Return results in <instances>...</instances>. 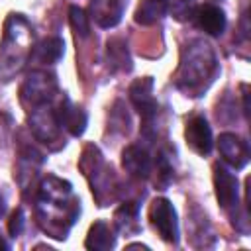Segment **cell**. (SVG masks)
<instances>
[{"label": "cell", "mask_w": 251, "mask_h": 251, "mask_svg": "<svg viewBox=\"0 0 251 251\" xmlns=\"http://www.w3.org/2000/svg\"><path fill=\"white\" fill-rule=\"evenodd\" d=\"M149 220L161 239L167 243H176L178 241V222H176V212L173 204L167 198H157L153 200L149 208Z\"/></svg>", "instance_id": "cell-3"}, {"label": "cell", "mask_w": 251, "mask_h": 251, "mask_svg": "<svg viewBox=\"0 0 251 251\" xmlns=\"http://www.w3.org/2000/svg\"><path fill=\"white\" fill-rule=\"evenodd\" d=\"M116 227L124 233H137L139 231V222H137V204L135 202H126L118 208L116 216Z\"/></svg>", "instance_id": "cell-16"}, {"label": "cell", "mask_w": 251, "mask_h": 251, "mask_svg": "<svg viewBox=\"0 0 251 251\" xmlns=\"http://www.w3.org/2000/svg\"><path fill=\"white\" fill-rule=\"evenodd\" d=\"M129 100L135 106V110L141 114L145 127H147L157 114V100L153 96V78L145 76V78L135 80L129 86Z\"/></svg>", "instance_id": "cell-6"}, {"label": "cell", "mask_w": 251, "mask_h": 251, "mask_svg": "<svg viewBox=\"0 0 251 251\" xmlns=\"http://www.w3.org/2000/svg\"><path fill=\"white\" fill-rule=\"evenodd\" d=\"M122 165H124V169L131 176H137V178H149L151 176V169H153L151 157L139 145H127L124 149V153H122Z\"/></svg>", "instance_id": "cell-9"}, {"label": "cell", "mask_w": 251, "mask_h": 251, "mask_svg": "<svg viewBox=\"0 0 251 251\" xmlns=\"http://www.w3.org/2000/svg\"><path fill=\"white\" fill-rule=\"evenodd\" d=\"M69 22H71V27L75 29L76 35H80V37H86V35H88V31H90L88 16L84 14L82 8L71 6V10H69Z\"/></svg>", "instance_id": "cell-19"}, {"label": "cell", "mask_w": 251, "mask_h": 251, "mask_svg": "<svg viewBox=\"0 0 251 251\" xmlns=\"http://www.w3.org/2000/svg\"><path fill=\"white\" fill-rule=\"evenodd\" d=\"M186 143L198 153V155H208L212 151L214 139H212V129L206 122L204 116H194L186 122Z\"/></svg>", "instance_id": "cell-7"}, {"label": "cell", "mask_w": 251, "mask_h": 251, "mask_svg": "<svg viewBox=\"0 0 251 251\" xmlns=\"http://www.w3.org/2000/svg\"><path fill=\"white\" fill-rule=\"evenodd\" d=\"M214 186H216V198L222 208L231 210L239 204V184L237 176L224 165H214Z\"/></svg>", "instance_id": "cell-5"}, {"label": "cell", "mask_w": 251, "mask_h": 251, "mask_svg": "<svg viewBox=\"0 0 251 251\" xmlns=\"http://www.w3.org/2000/svg\"><path fill=\"white\" fill-rule=\"evenodd\" d=\"M86 249H94V251H108L116 245V235L110 229V226L106 222H94L88 229L86 241H84Z\"/></svg>", "instance_id": "cell-14"}, {"label": "cell", "mask_w": 251, "mask_h": 251, "mask_svg": "<svg viewBox=\"0 0 251 251\" xmlns=\"http://www.w3.org/2000/svg\"><path fill=\"white\" fill-rule=\"evenodd\" d=\"M63 47H65L63 45V39H59V37H47L35 49V57L41 63H55L63 55Z\"/></svg>", "instance_id": "cell-18"}, {"label": "cell", "mask_w": 251, "mask_h": 251, "mask_svg": "<svg viewBox=\"0 0 251 251\" xmlns=\"http://www.w3.org/2000/svg\"><path fill=\"white\" fill-rule=\"evenodd\" d=\"M167 14V0H141L135 10V22L149 25Z\"/></svg>", "instance_id": "cell-15"}, {"label": "cell", "mask_w": 251, "mask_h": 251, "mask_svg": "<svg viewBox=\"0 0 251 251\" xmlns=\"http://www.w3.org/2000/svg\"><path fill=\"white\" fill-rule=\"evenodd\" d=\"M59 120H57V110H49V108H41L35 110V114L31 116V127L35 131V135L41 141H53L57 137L59 131Z\"/></svg>", "instance_id": "cell-13"}, {"label": "cell", "mask_w": 251, "mask_h": 251, "mask_svg": "<svg viewBox=\"0 0 251 251\" xmlns=\"http://www.w3.org/2000/svg\"><path fill=\"white\" fill-rule=\"evenodd\" d=\"M171 4V12L178 18V20H186L192 16L194 10V0H167V8Z\"/></svg>", "instance_id": "cell-20"}, {"label": "cell", "mask_w": 251, "mask_h": 251, "mask_svg": "<svg viewBox=\"0 0 251 251\" xmlns=\"http://www.w3.org/2000/svg\"><path fill=\"white\" fill-rule=\"evenodd\" d=\"M108 61L114 71H129L131 69V57L127 53V45L122 39L108 41Z\"/></svg>", "instance_id": "cell-17"}, {"label": "cell", "mask_w": 251, "mask_h": 251, "mask_svg": "<svg viewBox=\"0 0 251 251\" xmlns=\"http://www.w3.org/2000/svg\"><path fill=\"white\" fill-rule=\"evenodd\" d=\"M57 88L55 76L47 75L43 71H35L27 76V80L22 86V98L27 100L33 106H43L51 100L53 92Z\"/></svg>", "instance_id": "cell-4"}, {"label": "cell", "mask_w": 251, "mask_h": 251, "mask_svg": "<svg viewBox=\"0 0 251 251\" xmlns=\"http://www.w3.org/2000/svg\"><path fill=\"white\" fill-rule=\"evenodd\" d=\"M0 249H8V243H6L2 237H0Z\"/></svg>", "instance_id": "cell-22"}, {"label": "cell", "mask_w": 251, "mask_h": 251, "mask_svg": "<svg viewBox=\"0 0 251 251\" xmlns=\"http://www.w3.org/2000/svg\"><path fill=\"white\" fill-rule=\"evenodd\" d=\"M57 120L75 137L82 135V131L86 127V114H84V110L75 106L69 98H63V102H61V106L57 110Z\"/></svg>", "instance_id": "cell-11"}, {"label": "cell", "mask_w": 251, "mask_h": 251, "mask_svg": "<svg viewBox=\"0 0 251 251\" xmlns=\"http://www.w3.org/2000/svg\"><path fill=\"white\" fill-rule=\"evenodd\" d=\"M22 227H24V210H22V208H18V210H16V212L10 216L8 229H10V233L16 237V235H20Z\"/></svg>", "instance_id": "cell-21"}, {"label": "cell", "mask_w": 251, "mask_h": 251, "mask_svg": "<svg viewBox=\"0 0 251 251\" xmlns=\"http://www.w3.org/2000/svg\"><path fill=\"white\" fill-rule=\"evenodd\" d=\"M126 0H92L90 14L100 27H114L124 14Z\"/></svg>", "instance_id": "cell-10"}, {"label": "cell", "mask_w": 251, "mask_h": 251, "mask_svg": "<svg viewBox=\"0 0 251 251\" xmlns=\"http://www.w3.org/2000/svg\"><path fill=\"white\" fill-rule=\"evenodd\" d=\"M186 57L180 63V75H178V86L186 90H202L206 88L204 78L212 80V73L216 69V59L208 43L194 41L186 49Z\"/></svg>", "instance_id": "cell-2"}, {"label": "cell", "mask_w": 251, "mask_h": 251, "mask_svg": "<svg viewBox=\"0 0 251 251\" xmlns=\"http://www.w3.org/2000/svg\"><path fill=\"white\" fill-rule=\"evenodd\" d=\"M218 147H220V153H222L224 161L227 165H231L233 169H243L249 163L247 141H243L239 135H235V133H222L220 139H218Z\"/></svg>", "instance_id": "cell-8"}, {"label": "cell", "mask_w": 251, "mask_h": 251, "mask_svg": "<svg viewBox=\"0 0 251 251\" xmlns=\"http://www.w3.org/2000/svg\"><path fill=\"white\" fill-rule=\"evenodd\" d=\"M196 22L200 25V29H204L208 35H222L226 29V14L222 8L214 6V4H202L196 10Z\"/></svg>", "instance_id": "cell-12"}, {"label": "cell", "mask_w": 251, "mask_h": 251, "mask_svg": "<svg viewBox=\"0 0 251 251\" xmlns=\"http://www.w3.org/2000/svg\"><path fill=\"white\" fill-rule=\"evenodd\" d=\"M80 206L73 196V188L69 182L47 176L41 182L39 198H37V218L41 227L55 239H65L69 227L78 218Z\"/></svg>", "instance_id": "cell-1"}, {"label": "cell", "mask_w": 251, "mask_h": 251, "mask_svg": "<svg viewBox=\"0 0 251 251\" xmlns=\"http://www.w3.org/2000/svg\"><path fill=\"white\" fill-rule=\"evenodd\" d=\"M2 212H4V198H2V194H0V216H2Z\"/></svg>", "instance_id": "cell-23"}]
</instances>
